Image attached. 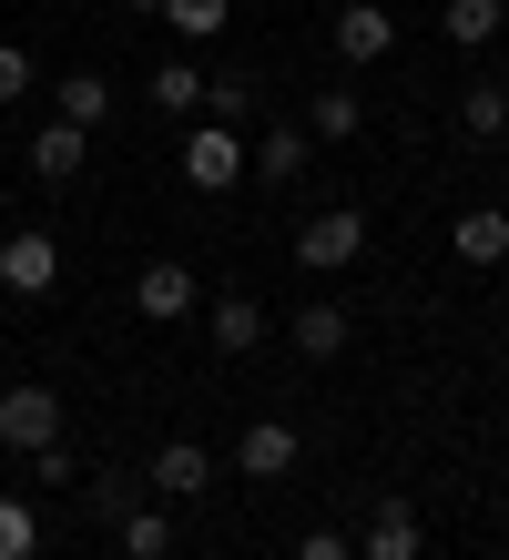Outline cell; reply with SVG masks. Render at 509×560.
Listing matches in <instances>:
<instances>
[{"mask_svg":"<svg viewBox=\"0 0 509 560\" xmlns=\"http://www.w3.org/2000/svg\"><path fill=\"white\" fill-rule=\"evenodd\" d=\"M357 255H367V214H357V205L305 214V235H296V266H305V276H347Z\"/></svg>","mask_w":509,"mask_h":560,"instance_id":"6da1fadb","label":"cell"},{"mask_svg":"<svg viewBox=\"0 0 509 560\" xmlns=\"http://www.w3.org/2000/svg\"><path fill=\"white\" fill-rule=\"evenodd\" d=\"M184 184H194V194H234V184H245V133L194 113V133H184Z\"/></svg>","mask_w":509,"mask_h":560,"instance_id":"7a4b0ae2","label":"cell"},{"mask_svg":"<svg viewBox=\"0 0 509 560\" xmlns=\"http://www.w3.org/2000/svg\"><path fill=\"white\" fill-rule=\"evenodd\" d=\"M51 439H61V398H51V387H31V377L0 387V448L31 458V448H51Z\"/></svg>","mask_w":509,"mask_h":560,"instance_id":"3957f363","label":"cell"},{"mask_svg":"<svg viewBox=\"0 0 509 560\" xmlns=\"http://www.w3.org/2000/svg\"><path fill=\"white\" fill-rule=\"evenodd\" d=\"M0 285L11 295H51L61 285V235H42V224H31V235H0Z\"/></svg>","mask_w":509,"mask_h":560,"instance_id":"277c9868","label":"cell"},{"mask_svg":"<svg viewBox=\"0 0 509 560\" xmlns=\"http://www.w3.org/2000/svg\"><path fill=\"white\" fill-rule=\"evenodd\" d=\"M387 51H397L387 0H347V11H336V61H347V72H367V61H387Z\"/></svg>","mask_w":509,"mask_h":560,"instance_id":"5b68a950","label":"cell"},{"mask_svg":"<svg viewBox=\"0 0 509 560\" xmlns=\"http://www.w3.org/2000/svg\"><path fill=\"white\" fill-rule=\"evenodd\" d=\"M296 458H305L296 418H245V439H234V469H245V479H286Z\"/></svg>","mask_w":509,"mask_h":560,"instance_id":"8992f818","label":"cell"},{"mask_svg":"<svg viewBox=\"0 0 509 560\" xmlns=\"http://www.w3.org/2000/svg\"><path fill=\"white\" fill-rule=\"evenodd\" d=\"M132 306H143L153 326H184V316L204 306V295H194V266H174V255H153V266L132 276Z\"/></svg>","mask_w":509,"mask_h":560,"instance_id":"52a82bcc","label":"cell"},{"mask_svg":"<svg viewBox=\"0 0 509 560\" xmlns=\"http://www.w3.org/2000/svg\"><path fill=\"white\" fill-rule=\"evenodd\" d=\"M204 479H215V448H194V439H163L153 469H143L153 500H204Z\"/></svg>","mask_w":509,"mask_h":560,"instance_id":"ba28073f","label":"cell"},{"mask_svg":"<svg viewBox=\"0 0 509 560\" xmlns=\"http://www.w3.org/2000/svg\"><path fill=\"white\" fill-rule=\"evenodd\" d=\"M286 337H296V357H316V368H326V357H336V347L357 337V316L336 306V295H305V306L286 316Z\"/></svg>","mask_w":509,"mask_h":560,"instance_id":"9c48e42d","label":"cell"},{"mask_svg":"<svg viewBox=\"0 0 509 560\" xmlns=\"http://www.w3.org/2000/svg\"><path fill=\"white\" fill-rule=\"evenodd\" d=\"M449 255H459V266H479V276L509 266V214H499V205H468V214L449 224Z\"/></svg>","mask_w":509,"mask_h":560,"instance_id":"30bf717a","label":"cell"},{"mask_svg":"<svg viewBox=\"0 0 509 560\" xmlns=\"http://www.w3.org/2000/svg\"><path fill=\"white\" fill-rule=\"evenodd\" d=\"M204 337H215V357H255L265 347V306L255 295H215V306H204Z\"/></svg>","mask_w":509,"mask_h":560,"instance_id":"8fae6325","label":"cell"},{"mask_svg":"<svg viewBox=\"0 0 509 560\" xmlns=\"http://www.w3.org/2000/svg\"><path fill=\"white\" fill-rule=\"evenodd\" d=\"M113 540H123V560H174V500H132L113 520Z\"/></svg>","mask_w":509,"mask_h":560,"instance_id":"7c38bea8","label":"cell"},{"mask_svg":"<svg viewBox=\"0 0 509 560\" xmlns=\"http://www.w3.org/2000/svg\"><path fill=\"white\" fill-rule=\"evenodd\" d=\"M305 163H316V133H305V122H276V133L255 143L245 174H255V184H305Z\"/></svg>","mask_w":509,"mask_h":560,"instance_id":"4fadbf2b","label":"cell"},{"mask_svg":"<svg viewBox=\"0 0 509 560\" xmlns=\"http://www.w3.org/2000/svg\"><path fill=\"white\" fill-rule=\"evenodd\" d=\"M305 133H316V143H357V133H367L357 82H316V103H305Z\"/></svg>","mask_w":509,"mask_h":560,"instance_id":"5bb4252c","label":"cell"},{"mask_svg":"<svg viewBox=\"0 0 509 560\" xmlns=\"http://www.w3.org/2000/svg\"><path fill=\"white\" fill-rule=\"evenodd\" d=\"M357 560H418V510H407L397 489L378 500V520H367V540H357Z\"/></svg>","mask_w":509,"mask_h":560,"instance_id":"9a60e30c","label":"cell"},{"mask_svg":"<svg viewBox=\"0 0 509 560\" xmlns=\"http://www.w3.org/2000/svg\"><path fill=\"white\" fill-rule=\"evenodd\" d=\"M31 174L42 184H82V122H42V133H31Z\"/></svg>","mask_w":509,"mask_h":560,"instance_id":"2e32d148","label":"cell"},{"mask_svg":"<svg viewBox=\"0 0 509 560\" xmlns=\"http://www.w3.org/2000/svg\"><path fill=\"white\" fill-rule=\"evenodd\" d=\"M143 92H153V113H163V122H194V113H204V72H194V61H153Z\"/></svg>","mask_w":509,"mask_h":560,"instance_id":"e0dca14e","label":"cell"},{"mask_svg":"<svg viewBox=\"0 0 509 560\" xmlns=\"http://www.w3.org/2000/svg\"><path fill=\"white\" fill-rule=\"evenodd\" d=\"M499 21H509V0H449V11H438V31H449L459 51H479V42H499Z\"/></svg>","mask_w":509,"mask_h":560,"instance_id":"ac0fdd59","label":"cell"},{"mask_svg":"<svg viewBox=\"0 0 509 560\" xmlns=\"http://www.w3.org/2000/svg\"><path fill=\"white\" fill-rule=\"evenodd\" d=\"M51 113H61V122H82V133H92V122L113 113V82H102V72H72V82H51Z\"/></svg>","mask_w":509,"mask_h":560,"instance_id":"d6986e66","label":"cell"},{"mask_svg":"<svg viewBox=\"0 0 509 560\" xmlns=\"http://www.w3.org/2000/svg\"><path fill=\"white\" fill-rule=\"evenodd\" d=\"M459 122H468L479 143H509V92H499V82H468V92H459Z\"/></svg>","mask_w":509,"mask_h":560,"instance_id":"ffe728a7","label":"cell"},{"mask_svg":"<svg viewBox=\"0 0 509 560\" xmlns=\"http://www.w3.org/2000/svg\"><path fill=\"white\" fill-rule=\"evenodd\" d=\"M245 113H255V82L245 72H224V82L204 72V122H234V133H245Z\"/></svg>","mask_w":509,"mask_h":560,"instance_id":"44dd1931","label":"cell"},{"mask_svg":"<svg viewBox=\"0 0 509 560\" xmlns=\"http://www.w3.org/2000/svg\"><path fill=\"white\" fill-rule=\"evenodd\" d=\"M31 489H82V448H72V439L31 448Z\"/></svg>","mask_w":509,"mask_h":560,"instance_id":"7402d4cb","label":"cell"},{"mask_svg":"<svg viewBox=\"0 0 509 560\" xmlns=\"http://www.w3.org/2000/svg\"><path fill=\"white\" fill-rule=\"evenodd\" d=\"M42 550V510L31 500H0V560H31Z\"/></svg>","mask_w":509,"mask_h":560,"instance_id":"603a6c76","label":"cell"},{"mask_svg":"<svg viewBox=\"0 0 509 560\" xmlns=\"http://www.w3.org/2000/svg\"><path fill=\"white\" fill-rule=\"evenodd\" d=\"M224 11H234V0H163V21H174L184 42H215V31H224Z\"/></svg>","mask_w":509,"mask_h":560,"instance_id":"cb8c5ba5","label":"cell"},{"mask_svg":"<svg viewBox=\"0 0 509 560\" xmlns=\"http://www.w3.org/2000/svg\"><path fill=\"white\" fill-rule=\"evenodd\" d=\"M31 82H42V72H31V51H21V42H0V103H21Z\"/></svg>","mask_w":509,"mask_h":560,"instance_id":"d4e9b609","label":"cell"},{"mask_svg":"<svg viewBox=\"0 0 509 560\" xmlns=\"http://www.w3.org/2000/svg\"><path fill=\"white\" fill-rule=\"evenodd\" d=\"M82 500H92V520H123L132 500H143V489H132V479H92V489H82Z\"/></svg>","mask_w":509,"mask_h":560,"instance_id":"484cf974","label":"cell"},{"mask_svg":"<svg viewBox=\"0 0 509 560\" xmlns=\"http://www.w3.org/2000/svg\"><path fill=\"white\" fill-rule=\"evenodd\" d=\"M296 560H357V540H347V530H305Z\"/></svg>","mask_w":509,"mask_h":560,"instance_id":"4316f807","label":"cell"},{"mask_svg":"<svg viewBox=\"0 0 509 560\" xmlns=\"http://www.w3.org/2000/svg\"><path fill=\"white\" fill-rule=\"evenodd\" d=\"M123 11H163V0H123Z\"/></svg>","mask_w":509,"mask_h":560,"instance_id":"83f0119b","label":"cell"}]
</instances>
